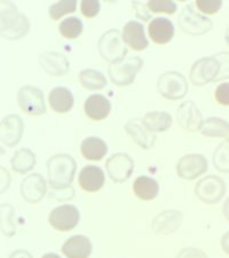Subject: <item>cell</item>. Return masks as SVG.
Segmentation results:
<instances>
[{
    "instance_id": "obj_42",
    "label": "cell",
    "mask_w": 229,
    "mask_h": 258,
    "mask_svg": "<svg viewBox=\"0 0 229 258\" xmlns=\"http://www.w3.org/2000/svg\"><path fill=\"white\" fill-rule=\"evenodd\" d=\"M10 258H32V256L26 250H16L12 253Z\"/></svg>"
},
{
    "instance_id": "obj_3",
    "label": "cell",
    "mask_w": 229,
    "mask_h": 258,
    "mask_svg": "<svg viewBox=\"0 0 229 258\" xmlns=\"http://www.w3.org/2000/svg\"><path fill=\"white\" fill-rule=\"evenodd\" d=\"M100 55L111 64L119 63L125 60L127 47L117 29H110L101 36L98 44Z\"/></svg>"
},
{
    "instance_id": "obj_17",
    "label": "cell",
    "mask_w": 229,
    "mask_h": 258,
    "mask_svg": "<svg viewBox=\"0 0 229 258\" xmlns=\"http://www.w3.org/2000/svg\"><path fill=\"white\" fill-rule=\"evenodd\" d=\"M39 63L46 73L52 76H63L70 69V62L63 54L47 52L39 56Z\"/></svg>"
},
{
    "instance_id": "obj_8",
    "label": "cell",
    "mask_w": 229,
    "mask_h": 258,
    "mask_svg": "<svg viewBox=\"0 0 229 258\" xmlns=\"http://www.w3.org/2000/svg\"><path fill=\"white\" fill-rule=\"evenodd\" d=\"M219 72L220 63L214 56L202 57L191 66L189 78L195 86H203L214 82Z\"/></svg>"
},
{
    "instance_id": "obj_26",
    "label": "cell",
    "mask_w": 229,
    "mask_h": 258,
    "mask_svg": "<svg viewBox=\"0 0 229 258\" xmlns=\"http://www.w3.org/2000/svg\"><path fill=\"white\" fill-rule=\"evenodd\" d=\"M81 151L86 160L100 161L108 153V146L98 137H89L82 143Z\"/></svg>"
},
{
    "instance_id": "obj_5",
    "label": "cell",
    "mask_w": 229,
    "mask_h": 258,
    "mask_svg": "<svg viewBox=\"0 0 229 258\" xmlns=\"http://www.w3.org/2000/svg\"><path fill=\"white\" fill-rule=\"evenodd\" d=\"M143 66V60L139 56H130L119 63L110 64L108 73L114 84L118 86H127L134 82L136 74Z\"/></svg>"
},
{
    "instance_id": "obj_7",
    "label": "cell",
    "mask_w": 229,
    "mask_h": 258,
    "mask_svg": "<svg viewBox=\"0 0 229 258\" xmlns=\"http://www.w3.org/2000/svg\"><path fill=\"white\" fill-rule=\"evenodd\" d=\"M195 193L202 202L214 205L223 198L226 193V182L214 174L202 178L195 187Z\"/></svg>"
},
{
    "instance_id": "obj_11",
    "label": "cell",
    "mask_w": 229,
    "mask_h": 258,
    "mask_svg": "<svg viewBox=\"0 0 229 258\" xmlns=\"http://www.w3.org/2000/svg\"><path fill=\"white\" fill-rule=\"evenodd\" d=\"M79 215L78 209L71 205L60 206L54 209L48 216V222L53 228L61 232L73 230L78 225Z\"/></svg>"
},
{
    "instance_id": "obj_2",
    "label": "cell",
    "mask_w": 229,
    "mask_h": 258,
    "mask_svg": "<svg viewBox=\"0 0 229 258\" xmlns=\"http://www.w3.org/2000/svg\"><path fill=\"white\" fill-rule=\"evenodd\" d=\"M2 37L16 40L24 37L29 31L30 23L26 15L21 14L18 7L11 2H2Z\"/></svg>"
},
{
    "instance_id": "obj_27",
    "label": "cell",
    "mask_w": 229,
    "mask_h": 258,
    "mask_svg": "<svg viewBox=\"0 0 229 258\" xmlns=\"http://www.w3.org/2000/svg\"><path fill=\"white\" fill-rule=\"evenodd\" d=\"M133 190H134V194L140 200L150 201V200H154L158 195L160 185H158L155 179L147 176H140L135 179L134 184H133Z\"/></svg>"
},
{
    "instance_id": "obj_30",
    "label": "cell",
    "mask_w": 229,
    "mask_h": 258,
    "mask_svg": "<svg viewBox=\"0 0 229 258\" xmlns=\"http://www.w3.org/2000/svg\"><path fill=\"white\" fill-rule=\"evenodd\" d=\"M79 81L87 90L97 91L107 86V78L105 75L94 69H84L79 73Z\"/></svg>"
},
{
    "instance_id": "obj_31",
    "label": "cell",
    "mask_w": 229,
    "mask_h": 258,
    "mask_svg": "<svg viewBox=\"0 0 229 258\" xmlns=\"http://www.w3.org/2000/svg\"><path fill=\"white\" fill-rule=\"evenodd\" d=\"M83 22L76 16H70L68 19H64L59 26V30L61 35L66 39H76L81 36L83 32Z\"/></svg>"
},
{
    "instance_id": "obj_34",
    "label": "cell",
    "mask_w": 229,
    "mask_h": 258,
    "mask_svg": "<svg viewBox=\"0 0 229 258\" xmlns=\"http://www.w3.org/2000/svg\"><path fill=\"white\" fill-rule=\"evenodd\" d=\"M13 212V208L10 205L2 206V231L3 234H5L7 236H12L15 234Z\"/></svg>"
},
{
    "instance_id": "obj_12",
    "label": "cell",
    "mask_w": 229,
    "mask_h": 258,
    "mask_svg": "<svg viewBox=\"0 0 229 258\" xmlns=\"http://www.w3.org/2000/svg\"><path fill=\"white\" fill-rule=\"evenodd\" d=\"M209 169L207 160L201 154H189L181 157L177 164L178 176L186 180H194Z\"/></svg>"
},
{
    "instance_id": "obj_44",
    "label": "cell",
    "mask_w": 229,
    "mask_h": 258,
    "mask_svg": "<svg viewBox=\"0 0 229 258\" xmlns=\"http://www.w3.org/2000/svg\"><path fill=\"white\" fill-rule=\"evenodd\" d=\"M222 210H223L224 217H226V219L229 222V198L226 200V202H224Z\"/></svg>"
},
{
    "instance_id": "obj_39",
    "label": "cell",
    "mask_w": 229,
    "mask_h": 258,
    "mask_svg": "<svg viewBox=\"0 0 229 258\" xmlns=\"http://www.w3.org/2000/svg\"><path fill=\"white\" fill-rule=\"evenodd\" d=\"M215 99L220 105L229 106V83L219 84L215 89Z\"/></svg>"
},
{
    "instance_id": "obj_16",
    "label": "cell",
    "mask_w": 229,
    "mask_h": 258,
    "mask_svg": "<svg viewBox=\"0 0 229 258\" xmlns=\"http://www.w3.org/2000/svg\"><path fill=\"white\" fill-rule=\"evenodd\" d=\"M123 39L125 44L134 51H143L149 45L143 26L136 21H130L125 24L123 28Z\"/></svg>"
},
{
    "instance_id": "obj_6",
    "label": "cell",
    "mask_w": 229,
    "mask_h": 258,
    "mask_svg": "<svg viewBox=\"0 0 229 258\" xmlns=\"http://www.w3.org/2000/svg\"><path fill=\"white\" fill-rule=\"evenodd\" d=\"M157 90L164 98L174 101L188 93V83L182 74L168 72L158 77Z\"/></svg>"
},
{
    "instance_id": "obj_20",
    "label": "cell",
    "mask_w": 229,
    "mask_h": 258,
    "mask_svg": "<svg viewBox=\"0 0 229 258\" xmlns=\"http://www.w3.org/2000/svg\"><path fill=\"white\" fill-rule=\"evenodd\" d=\"M148 32L154 43L163 45L172 40L174 36V26L169 19H152L148 26Z\"/></svg>"
},
{
    "instance_id": "obj_38",
    "label": "cell",
    "mask_w": 229,
    "mask_h": 258,
    "mask_svg": "<svg viewBox=\"0 0 229 258\" xmlns=\"http://www.w3.org/2000/svg\"><path fill=\"white\" fill-rule=\"evenodd\" d=\"M81 10L86 18H94L100 12V3L97 0H84L82 2Z\"/></svg>"
},
{
    "instance_id": "obj_1",
    "label": "cell",
    "mask_w": 229,
    "mask_h": 258,
    "mask_svg": "<svg viewBox=\"0 0 229 258\" xmlns=\"http://www.w3.org/2000/svg\"><path fill=\"white\" fill-rule=\"evenodd\" d=\"M76 161L66 154H57L47 161L48 180L54 189H68L76 173Z\"/></svg>"
},
{
    "instance_id": "obj_37",
    "label": "cell",
    "mask_w": 229,
    "mask_h": 258,
    "mask_svg": "<svg viewBox=\"0 0 229 258\" xmlns=\"http://www.w3.org/2000/svg\"><path fill=\"white\" fill-rule=\"evenodd\" d=\"M196 6L202 13L215 14L222 6L221 0H197Z\"/></svg>"
},
{
    "instance_id": "obj_13",
    "label": "cell",
    "mask_w": 229,
    "mask_h": 258,
    "mask_svg": "<svg viewBox=\"0 0 229 258\" xmlns=\"http://www.w3.org/2000/svg\"><path fill=\"white\" fill-rule=\"evenodd\" d=\"M177 120L183 130L189 132L201 131L204 122L201 111L194 101H187L180 105L177 110Z\"/></svg>"
},
{
    "instance_id": "obj_9",
    "label": "cell",
    "mask_w": 229,
    "mask_h": 258,
    "mask_svg": "<svg viewBox=\"0 0 229 258\" xmlns=\"http://www.w3.org/2000/svg\"><path fill=\"white\" fill-rule=\"evenodd\" d=\"M20 108L28 115L38 116L46 113V105L43 91L38 87L26 85L21 87L18 93Z\"/></svg>"
},
{
    "instance_id": "obj_28",
    "label": "cell",
    "mask_w": 229,
    "mask_h": 258,
    "mask_svg": "<svg viewBox=\"0 0 229 258\" xmlns=\"http://www.w3.org/2000/svg\"><path fill=\"white\" fill-rule=\"evenodd\" d=\"M201 132L210 138H223L229 141V122L219 117H210L203 122Z\"/></svg>"
},
{
    "instance_id": "obj_25",
    "label": "cell",
    "mask_w": 229,
    "mask_h": 258,
    "mask_svg": "<svg viewBox=\"0 0 229 258\" xmlns=\"http://www.w3.org/2000/svg\"><path fill=\"white\" fill-rule=\"evenodd\" d=\"M141 123L149 132H164L172 125V116L165 111H150L144 116Z\"/></svg>"
},
{
    "instance_id": "obj_24",
    "label": "cell",
    "mask_w": 229,
    "mask_h": 258,
    "mask_svg": "<svg viewBox=\"0 0 229 258\" xmlns=\"http://www.w3.org/2000/svg\"><path fill=\"white\" fill-rule=\"evenodd\" d=\"M48 102L55 113L64 114L71 110L73 106V95L66 87H55L51 91L48 97Z\"/></svg>"
},
{
    "instance_id": "obj_10",
    "label": "cell",
    "mask_w": 229,
    "mask_h": 258,
    "mask_svg": "<svg viewBox=\"0 0 229 258\" xmlns=\"http://www.w3.org/2000/svg\"><path fill=\"white\" fill-rule=\"evenodd\" d=\"M106 169L112 181L124 182L131 178L134 171V162L127 154L116 153L107 160Z\"/></svg>"
},
{
    "instance_id": "obj_23",
    "label": "cell",
    "mask_w": 229,
    "mask_h": 258,
    "mask_svg": "<svg viewBox=\"0 0 229 258\" xmlns=\"http://www.w3.org/2000/svg\"><path fill=\"white\" fill-rule=\"evenodd\" d=\"M125 130L130 135L133 140L143 149L151 148L155 144L156 136L154 133L149 132L147 128L143 126L142 123H140L137 119L128 120L125 125Z\"/></svg>"
},
{
    "instance_id": "obj_40",
    "label": "cell",
    "mask_w": 229,
    "mask_h": 258,
    "mask_svg": "<svg viewBox=\"0 0 229 258\" xmlns=\"http://www.w3.org/2000/svg\"><path fill=\"white\" fill-rule=\"evenodd\" d=\"M177 258H207V256L201 249L185 248L178 253Z\"/></svg>"
},
{
    "instance_id": "obj_22",
    "label": "cell",
    "mask_w": 229,
    "mask_h": 258,
    "mask_svg": "<svg viewBox=\"0 0 229 258\" xmlns=\"http://www.w3.org/2000/svg\"><path fill=\"white\" fill-rule=\"evenodd\" d=\"M62 252L68 258H89L92 253V243L84 235H73L62 245Z\"/></svg>"
},
{
    "instance_id": "obj_14",
    "label": "cell",
    "mask_w": 229,
    "mask_h": 258,
    "mask_svg": "<svg viewBox=\"0 0 229 258\" xmlns=\"http://www.w3.org/2000/svg\"><path fill=\"white\" fill-rule=\"evenodd\" d=\"M0 138L7 147H14L20 143L24 131V124L18 115H8L2 119Z\"/></svg>"
},
{
    "instance_id": "obj_21",
    "label": "cell",
    "mask_w": 229,
    "mask_h": 258,
    "mask_svg": "<svg viewBox=\"0 0 229 258\" xmlns=\"http://www.w3.org/2000/svg\"><path fill=\"white\" fill-rule=\"evenodd\" d=\"M85 114L93 120H102L111 111V103L101 94H93L86 99L84 103Z\"/></svg>"
},
{
    "instance_id": "obj_18",
    "label": "cell",
    "mask_w": 229,
    "mask_h": 258,
    "mask_svg": "<svg viewBox=\"0 0 229 258\" xmlns=\"http://www.w3.org/2000/svg\"><path fill=\"white\" fill-rule=\"evenodd\" d=\"M182 223V214L177 210H166L157 215L152 222V230L158 234H170L176 232Z\"/></svg>"
},
{
    "instance_id": "obj_43",
    "label": "cell",
    "mask_w": 229,
    "mask_h": 258,
    "mask_svg": "<svg viewBox=\"0 0 229 258\" xmlns=\"http://www.w3.org/2000/svg\"><path fill=\"white\" fill-rule=\"evenodd\" d=\"M221 247L223 249V251L229 255V232H227L226 234L222 235V238H221Z\"/></svg>"
},
{
    "instance_id": "obj_29",
    "label": "cell",
    "mask_w": 229,
    "mask_h": 258,
    "mask_svg": "<svg viewBox=\"0 0 229 258\" xmlns=\"http://www.w3.org/2000/svg\"><path fill=\"white\" fill-rule=\"evenodd\" d=\"M12 168L18 173H27L35 168L36 155L28 148H21L16 151L11 161Z\"/></svg>"
},
{
    "instance_id": "obj_15",
    "label": "cell",
    "mask_w": 229,
    "mask_h": 258,
    "mask_svg": "<svg viewBox=\"0 0 229 258\" xmlns=\"http://www.w3.org/2000/svg\"><path fill=\"white\" fill-rule=\"evenodd\" d=\"M47 192L46 180L38 173H32L21 182V194L28 203H37Z\"/></svg>"
},
{
    "instance_id": "obj_35",
    "label": "cell",
    "mask_w": 229,
    "mask_h": 258,
    "mask_svg": "<svg viewBox=\"0 0 229 258\" xmlns=\"http://www.w3.org/2000/svg\"><path fill=\"white\" fill-rule=\"evenodd\" d=\"M147 6L152 13H166L174 14L177 11V4L169 0H150L148 2Z\"/></svg>"
},
{
    "instance_id": "obj_46",
    "label": "cell",
    "mask_w": 229,
    "mask_h": 258,
    "mask_svg": "<svg viewBox=\"0 0 229 258\" xmlns=\"http://www.w3.org/2000/svg\"><path fill=\"white\" fill-rule=\"evenodd\" d=\"M224 39H226V43L228 44V46H229V26H228L227 30H226V35H224Z\"/></svg>"
},
{
    "instance_id": "obj_32",
    "label": "cell",
    "mask_w": 229,
    "mask_h": 258,
    "mask_svg": "<svg viewBox=\"0 0 229 258\" xmlns=\"http://www.w3.org/2000/svg\"><path fill=\"white\" fill-rule=\"evenodd\" d=\"M213 164L220 172L229 173V141L220 144L213 153Z\"/></svg>"
},
{
    "instance_id": "obj_4",
    "label": "cell",
    "mask_w": 229,
    "mask_h": 258,
    "mask_svg": "<svg viewBox=\"0 0 229 258\" xmlns=\"http://www.w3.org/2000/svg\"><path fill=\"white\" fill-rule=\"evenodd\" d=\"M178 24L183 32L188 33L190 36L204 35L213 27V22L206 16L198 14L191 4H188L182 8L178 18Z\"/></svg>"
},
{
    "instance_id": "obj_33",
    "label": "cell",
    "mask_w": 229,
    "mask_h": 258,
    "mask_svg": "<svg viewBox=\"0 0 229 258\" xmlns=\"http://www.w3.org/2000/svg\"><path fill=\"white\" fill-rule=\"evenodd\" d=\"M76 0H63V2H59L49 7V16H51L53 20L56 21L65 14L73 13V12L76 11Z\"/></svg>"
},
{
    "instance_id": "obj_45",
    "label": "cell",
    "mask_w": 229,
    "mask_h": 258,
    "mask_svg": "<svg viewBox=\"0 0 229 258\" xmlns=\"http://www.w3.org/2000/svg\"><path fill=\"white\" fill-rule=\"evenodd\" d=\"M41 258H61L59 255H56V253H46V255H44Z\"/></svg>"
},
{
    "instance_id": "obj_41",
    "label": "cell",
    "mask_w": 229,
    "mask_h": 258,
    "mask_svg": "<svg viewBox=\"0 0 229 258\" xmlns=\"http://www.w3.org/2000/svg\"><path fill=\"white\" fill-rule=\"evenodd\" d=\"M133 7L135 8L136 10V16L141 20L143 21H148L149 19H150V13L147 11V5H144V4L142 3H137V2H134L132 4Z\"/></svg>"
},
{
    "instance_id": "obj_36",
    "label": "cell",
    "mask_w": 229,
    "mask_h": 258,
    "mask_svg": "<svg viewBox=\"0 0 229 258\" xmlns=\"http://www.w3.org/2000/svg\"><path fill=\"white\" fill-rule=\"evenodd\" d=\"M213 56L220 63V72L214 82L227 80L229 78V52H220Z\"/></svg>"
},
{
    "instance_id": "obj_19",
    "label": "cell",
    "mask_w": 229,
    "mask_h": 258,
    "mask_svg": "<svg viewBox=\"0 0 229 258\" xmlns=\"http://www.w3.org/2000/svg\"><path fill=\"white\" fill-rule=\"evenodd\" d=\"M105 172L95 165H87L79 173V185L86 192H97L105 185Z\"/></svg>"
}]
</instances>
